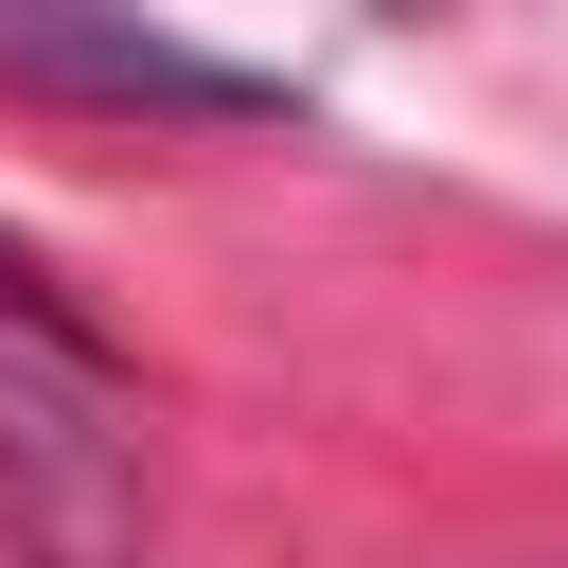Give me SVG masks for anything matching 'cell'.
I'll return each instance as SVG.
<instances>
[{
	"label": "cell",
	"instance_id": "obj_1",
	"mask_svg": "<svg viewBox=\"0 0 568 568\" xmlns=\"http://www.w3.org/2000/svg\"><path fill=\"white\" fill-rule=\"evenodd\" d=\"M0 71L53 106H160V124H266L284 71H231L195 36H160L142 0H0Z\"/></svg>",
	"mask_w": 568,
	"mask_h": 568
},
{
	"label": "cell",
	"instance_id": "obj_2",
	"mask_svg": "<svg viewBox=\"0 0 568 568\" xmlns=\"http://www.w3.org/2000/svg\"><path fill=\"white\" fill-rule=\"evenodd\" d=\"M0 320H18V337H53V355H106V337H89V302H71V284H53L18 231H0Z\"/></svg>",
	"mask_w": 568,
	"mask_h": 568
}]
</instances>
